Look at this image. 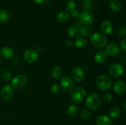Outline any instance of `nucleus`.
Instances as JSON below:
<instances>
[{
    "instance_id": "f257e3e1",
    "label": "nucleus",
    "mask_w": 126,
    "mask_h": 125,
    "mask_svg": "<svg viewBox=\"0 0 126 125\" xmlns=\"http://www.w3.org/2000/svg\"><path fill=\"white\" fill-rule=\"evenodd\" d=\"M91 41L95 47L97 48H102L105 46L108 42V39L102 33L97 32L92 35Z\"/></svg>"
},
{
    "instance_id": "f03ea898",
    "label": "nucleus",
    "mask_w": 126,
    "mask_h": 125,
    "mask_svg": "<svg viewBox=\"0 0 126 125\" xmlns=\"http://www.w3.org/2000/svg\"><path fill=\"white\" fill-rule=\"evenodd\" d=\"M96 85L102 90H108L112 85V81L109 77L105 75H99L95 80Z\"/></svg>"
},
{
    "instance_id": "7ed1b4c3",
    "label": "nucleus",
    "mask_w": 126,
    "mask_h": 125,
    "mask_svg": "<svg viewBox=\"0 0 126 125\" xmlns=\"http://www.w3.org/2000/svg\"><path fill=\"white\" fill-rule=\"evenodd\" d=\"M101 104V98L98 94L92 93L87 98L86 104L89 109L95 110L98 109Z\"/></svg>"
},
{
    "instance_id": "20e7f679",
    "label": "nucleus",
    "mask_w": 126,
    "mask_h": 125,
    "mask_svg": "<svg viewBox=\"0 0 126 125\" xmlns=\"http://www.w3.org/2000/svg\"><path fill=\"white\" fill-rule=\"evenodd\" d=\"M86 96V90L82 87L75 88L71 93V99L75 104H79L83 101Z\"/></svg>"
},
{
    "instance_id": "39448f33",
    "label": "nucleus",
    "mask_w": 126,
    "mask_h": 125,
    "mask_svg": "<svg viewBox=\"0 0 126 125\" xmlns=\"http://www.w3.org/2000/svg\"><path fill=\"white\" fill-rule=\"evenodd\" d=\"M27 83V78L24 75H17L12 80L11 85L16 89H20L25 87Z\"/></svg>"
},
{
    "instance_id": "423d86ee",
    "label": "nucleus",
    "mask_w": 126,
    "mask_h": 125,
    "mask_svg": "<svg viewBox=\"0 0 126 125\" xmlns=\"http://www.w3.org/2000/svg\"><path fill=\"white\" fill-rule=\"evenodd\" d=\"M124 72L123 67L120 64L114 62L109 67V74L113 78H119Z\"/></svg>"
},
{
    "instance_id": "0eeeda50",
    "label": "nucleus",
    "mask_w": 126,
    "mask_h": 125,
    "mask_svg": "<svg viewBox=\"0 0 126 125\" xmlns=\"http://www.w3.org/2000/svg\"><path fill=\"white\" fill-rule=\"evenodd\" d=\"M23 58L28 63H34L38 60V53L33 49H27L23 53Z\"/></svg>"
},
{
    "instance_id": "6e6552de",
    "label": "nucleus",
    "mask_w": 126,
    "mask_h": 125,
    "mask_svg": "<svg viewBox=\"0 0 126 125\" xmlns=\"http://www.w3.org/2000/svg\"><path fill=\"white\" fill-rule=\"evenodd\" d=\"M79 19L84 25H91L94 22V17L89 11H84L79 15Z\"/></svg>"
},
{
    "instance_id": "1a4fd4ad",
    "label": "nucleus",
    "mask_w": 126,
    "mask_h": 125,
    "mask_svg": "<svg viewBox=\"0 0 126 125\" xmlns=\"http://www.w3.org/2000/svg\"><path fill=\"white\" fill-rule=\"evenodd\" d=\"M60 83L62 88L65 91H70L72 90L74 87L73 81L70 77H66V76L62 78Z\"/></svg>"
},
{
    "instance_id": "9d476101",
    "label": "nucleus",
    "mask_w": 126,
    "mask_h": 125,
    "mask_svg": "<svg viewBox=\"0 0 126 125\" xmlns=\"http://www.w3.org/2000/svg\"><path fill=\"white\" fill-rule=\"evenodd\" d=\"M71 77L75 81L80 82L84 78V72L80 67H76L71 71Z\"/></svg>"
},
{
    "instance_id": "9b49d317",
    "label": "nucleus",
    "mask_w": 126,
    "mask_h": 125,
    "mask_svg": "<svg viewBox=\"0 0 126 125\" xmlns=\"http://www.w3.org/2000/svg\"><path fill=\"white\" fill-rule=\"evenodd\" d=\"M105 53L111 57H116L120 53V49L116 44H111L106 47Z\"/></svg>"
},
{
    "instance_id": "f8f14e48",
    "label": "nucleus",
    "mask_w": 126,
    "mask_h": 125,
    "mask_svg": "<svg viewBox=\"0 0 126 125\" xmlns=\"http://www.w3.org/2000/svg\"><path fill=\"white\" fill-rule=\"evenodd\" d=\"M1 97L5 100L11 99L14 95V91L10 85H5L1 89Z\"/></svg>"
},
{
    "instance_id": "ddd939ff",
    "label": "nucleus",
    "mask_w": 126,
    "mask_h": 125,
    "mask_svg": "<svg viewBox=\"0 0 126 125\" xmlns=\"http://www.w3.org/2000/svg\"><path fill=\"white\" fill-rule=\"evenodd\" d=\"M126 89V85L124 81H116L113 85V90L116 94H123L125 93Z\"/></svg>"
},
{
    "instance_id": "4468645a",
    "label": "nucleus",
    "mask_w": 126,
    "mask_h": 125,
    "mask_svg": "<svg viewBox=\"0 0 126 125\" xmlns=\"http://www.w3.org/2000/svg\"><path fill=\"white\" fill-rule=\"evenodd\" d=\"M100 28L103 33L109 35L113 32V25L109 21H103L100 26Z\"/></svg>"
},
{
    "instance_id": "2eb2a0df",
    "label": "nucleus",
    "mask_w": 126,
    "mask_h": 125,
    "mask_svg": "<svg viewBox=\"0 0 126 125\" xmlns=\"http://www.w3.org/2000/svg\"><path fill=\"white\" fill-rule=\"evenodd\" d=\"M0 55L3 58L10 59L13 57L14 51L9 47H3L0 50Z\"/></svg>"
},
{
    "instance_id": "dca6fc26",
    "label": "nucleus",
    "mask_w": 126,
    "mask_h": 125,
    "mask_svg": "<svg viewBox=\"0 0 126 125\" xmlns=\"http://www.w3.org/2000/svg\"><path fill=\"white\" fill-rule=\"evenodd\" d=\"M96 124L97 125H110L111 124V121L109 116L102 115L98 116L96 120Z\"/></svg>"
},
{
    "instance_id": "f3484780",
    "label": "nucleus",
    "mask_w": 126,
    "mask_h": 125,
    "mask_svg": "<svg viewBox=\"0 0 126 125\" xmlns=\"http://www.w3.org/2000/svg\"><path fill=\"white\" fill-rule=\"evenodd\" d=\"M107 59V55L105 53V52L103 51H100L97 52L95 55L94 60L97 63L102 64Z\"/></svg>"
},
{
    "instance_id": "a211bd4d",
    "label": "nucleus",
    "mask_w": 126,
    "mask_h": 125,
    "mask_svg": "<svg viewBox=\"0 0 126 125\" xmlns=\"http://www.w3.org/2000/svg\"><path fill=\"white\" fill-rule=\"evenodd\" d=\"M110 8L113 12H119L121 9V4L118 0H112L110 2Z\"/></svg>"
},
{
    "instance_id": "6ab92c4d",
    "label": "nucleus",
    "mask_w": 126,
    "mask_h": 125,
    "mask_svg": "<svg viewBox=\"0 0 126 125\" xmlns=\"http://www.w3.org/2000/svg\"><path fill=\"white\" fill-rule=\"evenodd\" d=\"M51 75L55 79H59L62 75V70L59 66H55L52 69Z\"/></svg>"
},
{
    "instance_id": "aec40b11",
    "label": "nucleus",
    "mask_w": 126,
    "mask_h": 125,
    "mask_svg": "<svg viewBox=\"0 0 126 125\" xmlns=\"http://www.w3.org/2000/svg\"><path fill=\"white\" fill-rule=\"evenodd\" d=\"M75 45L76 47L79 48V49H84L87 46V41L85 38H82V37H78L75 40Z\"/></svg>"
},
{
    "instance_id": "412c9836",
    "label": "nucleus",
    "mask_w": 126,
    "mask_h": 125,
    "mask_svg": "<svg viewBox=\"0 0 126 125\" xmlns=\"http://www.w3.org/2000/svg\"><path fill=\"white\" fill-rule=\"evenodd\" d=\"M68 34L71 38H76L79 34V29L76 26H71L68 29Z\"/></svg>"
},
{
    "instance_id": "4be33fe9",
    "label": "nucleus",
    "mask_w": 126,
    "mask_h": 125,
    "mask_svg": "<svg viewBox=\"0 0 126 125\" xmlns=\"http://www.w3.org/2000/svg\"><path fill=\"white\" fill-rule=\"evenodd\" d=\"M56 18L58 22L60 23H63L69 18V14L65 11H62L57 15Z\"/></svg>"
},
{
    "instance_id": "5701e85b",
    "label": "nucleus",
    "mask_w": 126,
    "mask_h": 125,
    "mask_svg": "<svg viewBox=\"0 0 126 125\" xmlns=\"http://www.w3.org/2000/svg\"><path fill=\"white\" fill-rule=\"evenodd\" d=\"M110 115L111 117L114 120L117 119L120 115V110L118 107H113L110 110Z\"/></svg>"
},
{
    "instance_id": "b1692460",
    "label": "nucleus",
    "mask_w": 126,
    "mask_h": 125,
    "mask_svg": "<svg viewBox=\"0 0 126 125\" xmlns=\"http://www.w3.org/2000/svg\"><path fill=\"white\" fill-rule=\"evenodd\" d=\"M79 33L82 36L84 37H89L90 35L92 34V29L87 26H84L81 28L79 30Z\"/></svg>"
},
{
    "instance_id": "393cba45",
    "label": "nucleus",
    "mask_w": 126,
    "mask_h": 125,
    "mask_svg": "<svg viewBox=\"0 0 126 125\" xmlns=\"http://www.w3.org/2000/svg\"><path fill=\"white\" fill-rule=\"evenodd\" d=\"M9 17V13L7 11L5 10L0 11V23H4L8 21Z\"/></svg>"
},
{
    "instance_id": "a878e982",
    "label": "nucleus",
    "mask_w": 126,
    "mask_h": 125,
    "mask_svg": "<svg viewBox=\"0 0 126 125\" xmlns=\"http://www.w3.org/2000/svg\"><path fill=\"white\" fill-rule=\"evenodd\" d=\"M78 109L75 104H71L67 109V113L69 115L71 116L76 115V114L78 113Z\"/></svg>"
},
{
    "instance_id": "bb28decb",
    "label": "nucleus",
    "mask_w": 126,
    "mask_h": 125,
    "mask_svg": "<svg viewBox=\"0 0 126 125\" xmlns=\"http://www.w3.org/2000/svg\"><path fill=\"white\" fill-rule=\"evenodd\" d=\"M76 2L75 0H70L68 1L66 5V8L68 11L71 12L74 10L76 9Z\"/></svg>"
},
{
    "instance_id": "cd10ccee",
    "label": "nucleus",
    "mask_w": 126,
    "mask_h": 125,
    "mask_svg": "<svg viewBox=\"0 0 126 125\" xmlns=\"http://www.w3.org/2000/svg\"><path fill=\"white\" fill-rule=\"evenodd\" d=\"M92 113L89 110H83L80 113V118L82 120H87L91 116Z\"/></svg>"
},
{
    "instance_id": "c85d7f7f",
    "label": "nucleus",
    "mask_w": 126,
    "mask_h": 125,
    "mask_svg": "<svg viewBox=\"0 0 126 125\" xmlns=\"http://www.w3.org/2000/svg\"><path fill=\"white\" fill-rule=\"evenodd\" d=\"M2 77L4 80L9 81L11 79L12 75L11 73L8 71H4L2 73Z\"/></svg>"
},
{
    "instance_id": "c756f323",
    "label": "nucleus",
    "mask_w": 126,
    "mask_h": 125,
    "mask_svg": "<svg viewBox=\"0 0 126 125\" xmlns=\"http://www.w3.org/2000/svg\"><path fill=\"white\" fill-rule=\"evenodd\" d=\"M118 36H124L126 34V28L125 26H120L118 28V31H117Z\"/></svg>"
},
{
    "instance_id": "7c9ffc66",
    "label": "nucleus",
    "mask_w": 126,
    "mask_h": 125,
    "mask_svg": "<svg viewBox=\"0 0 126 125\" xmlns=\"http://www.w3.org/2000/svg\"><path fill=\"white\" fill-rule=\"evenodd\" d=\"M50 91H51L52 93H54V94L59 93V91H60V87H59V85L57 84V83L52 85L51 86V88H50Z\"/></svg>"
},
{
    "instance_id": "2f4dec72",
    "label": "nucleus",
    "mask_w": 126,
    "mask_h": 125,
    "mask_svg": "<svg viewBox=\"0 0 126 125\" xmlns=\"http://www.w3.org/2000/svg\"><path fill=\"white\" fill-rule=\"evenodd\" d=\"M113 99V96L110 93H106L103 95V100L106 102H110Z\"/></svg>"
},
{
    "instance_id": "473e14b6",
    "label": "nucleus",
    "mask_w": 126,
    "mask_h": 125,
    "mask_svg": "<svg viewBox=\"0 0 126 125\" xmlns=\"http://www.w3.org/2000/svg\"><path fill=\"white\" fill-rule=\"evenodd\" d=\"M83 8L84 9H89L92 6V3H91V0H86L83 2Z\"/></svg>"
},
{
    "instance_id": "72a5a7b5",
    "label": "nucleus",
    "mask_w": 126,
    "mask_h": 125,
    "mask_svg": "<svg viewBox=\"0 0 126 125\" xmlns=\"http://www.w3.org/2000/svg\"><path fill=\"white\" fill-rule=\"evenodd\" d=\"M120 46L122 50L126 52V39L124 38L120 41Z\"/></svg>"
},
{
    "instance_id": "f704fd0d",
    "label": "nucleus",
    "mask_w": 126,
    "mask_h": 125,
    "mask_svg": "<svg viewBox=\"0 0 126 125\" xmlns=\"http://www.w3.org/2000/svg\"><path fill=\"white\" fill-rule=\"evenodd\" d=\"M79 11H78V10L75 9L71 12V15L73 17H74V18L78 17L79 16Z\"/></svg>"
},
{
    "instance_id": "c9c22d12",
    "label": "nucleus",
    "mask_w": 126,
    "mask_h": 125,
    "mask_svg": "<svg viewBox=\"0 0 126 125\" xmlns=\"http://www.w3.org/2000/svg\"><path fill=\"white\" fill-rule=\"evenodd\" d=\"M33 2L36 4H42L46 1V0H33Z\"/></svg>"
},
{
    "instance_id": "e433bc0d",
    "label": "nucleus",
    "mask_w": 126,
    "mask_h": 125,
    "mask_svg": "<svg viewBox=\"0 0 126 125\" xmlns=\"http://www.w3.org/2000/svg\"><path fill=\"white\" fill-rule=\"evenodd\" d=\"M120 61H121V62L123 64H125V62H126V58L124 57V56H123V57H122L120 59Z\"/></svg>"
},
{
    "instance_id": "4c0bfd02",
    "label": "nucleus",
    "mask_w": 126,
    "mask_h": 125,
    "mask_svg": "<svg viewBox=\"0 0 126 125\" xmlns=\"http://www.w3.org/2000/svg\"><path fill=\"white\" fill-rule=\"evenodd\" d=\"M67 45H68L69 47H71L73 45V42L72 40H70L67 42Z\"/></svg>"
},
{
    "instance_id": "58836bf2",
    "label": "nucleus",
    "mask_w": 126,
    "mask_h": 125,
    "mask_svg": "<svg viewBox=\"0 0 126 125\" xmlns=\"http://www.w3.org/2000/svg\"><path fill=\"white\" fill-rule=\"evenodd\" d=\"M0 62H1V58H0Z\"/></svg>"
}]
</instances>
